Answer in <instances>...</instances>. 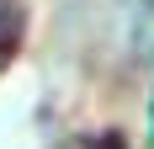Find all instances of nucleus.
I'll return each mask as SVG.
<instances>
[{
	"instance_id": "obj_1",
	"label": "nucleus",
	"mask_w": 154,
	"mask_h": 149,
	"mask_svg": "<svg viewBox=\"0 0 154 149\" xmlns=\"http://www.w3.org/2000/svg\"><path fill=\"white\" fill-rule=\"evenodd\" d=\"M21 37H27V11H21V0H0V64L16 59Z\"/></svg>"
},
{
	"instance_id": "obj_2",
	"label": "nucleus",
	"mask_w": 154,
	"mask_h": 149,
	"mask_svg": "<svg viewBox=\"0 0 154 149\" xmlns=\"http://www.w3.org/2000/svg\"><path fill=\"white\" fill-rule=\"evenodd\" d=\"M149 149H154V101H149Z\"/></svg>"
}]
</instances>
